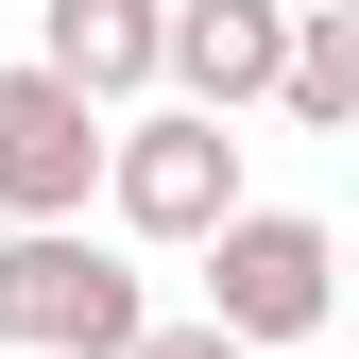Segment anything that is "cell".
I'll return each instance as SVG.
<instances>
[{"instance_id":"obj_6","label":"cell","mask_w":359,"mask_h":359,"mask_svg":"<svg viewBox=\"0 0 359 359\" xmlns=\"http://www.w3.org/2000/svg\"><path fill=\"white\" fill-rule=\"evenodd\" d=\"M52 69L86 86V103H137V86L171 69V0H52Z\"/></svg>"},{"instance_id":"obj_1","label":"cell","mask_w":359,"mask_h":359,"mask_svg":"<svg viewBox=\"0 0 359 359\" xmlns=\"http://www.w3.org/2000/svg\"><path fill=\"white\" fill-rule=\"evenodd\" d=\"M154 308H137V274H120L86 222H18L0 240V342L18 359H120Z\"/></svg>"},{"instance_id":"obj_4","label":"cell","mask_w":359,"mask_h":359,"mask_svg":"<svg viewBox=\"0 0 359 359\" xmlns=\"http://www.w3.org/2000/svg\"><path fill=\"white\" fill-rule=\"evenodd\" d=\"M103 205L137 222V240H189V257H205V222L240 205V137H222V103H171V120H137V137L103 154Z\"/></svg>"},{"instance_id":"obj_2","label":"cell","mask_w":359,"mask_h":359,"mask_svg":"<svg viewBox=\"0 0 359 359\" xmlns=\"http://www.w3.org/2000/svg\"><path fill=\"white\" fill-rule=\"evenodd\" d=\"M205 308H222L240 342H308V325L342 308V240H325L308 205H222V222H205Z\"/></svg>"},{"instance_id":"obj_8","label":"cell","mask_w":359,"mask_h":359,"mask_svg":"<svg viewBox=\"0 0 359 359\" xmlns=\"http://www.w3.org/2000/svg\"><path fill=\"white\" fill-rule=\"evenodd\" d=\"M120 359H257V342L222 325V308H189V325H137V342H120Z\"/></svg>"},{"instance_id":"obj_5","label":"cell","mask_w":359,"mask_h":359,"mask_svg":"<svg viewBox=\"0 0 359 359\" xmlns=\"http://www.w3.org/2000/svg\"><path fill=\"white\" fill-rule=\"evenodd\" d=\"M274 69H291V0H171V86L189 103H274Z\"/></svg>"},{"instance_id":"obj_9","label":"cell","mask_w":359,"mask_h":359,"mask_svg":"<svg viewBox=\"0 0 359 359\" xmlns=\"http://www.w3.org/2000/svg\"><path fill=\"white\" fill-rule=\"evenodd\" d=\"M342 274H359V240H342Z\"/></svg>"},{"instance_id":"obj_7","label":"cell","mask_w":359,"mask_h":359,"mask_svg":"<svg viewBox=\"0 0 359 359\" xmlns=\"http://www.w3.org/2000/svg\"><path fill=\"white\" fill-rule=\"evenodd\" d=\"M274 103L308 120V137H359V0H291V69Z\"/></svg>"},{"instance_id":"obj_3","label":"cell","mask_w":359,"mask_h":359,"mask_svg":"<svg viewBox=\"0 0 359 359\" xmlns=\"http://www.w3.org/2000/svg\"><path fill=\"white\" fill-rule=\"evenodd\" d=\"M103 103L34 52V69H0V222H86V189H103Z\"/></svg>"}]
</instances>
